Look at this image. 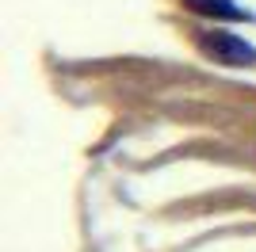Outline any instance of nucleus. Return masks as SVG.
<instances>
[{"label": "nucleus", "mask_w": 256, "mask_h": 252, "mask_svg": "<svg viewBox=\"0 0 256 252\" xmlns=\"http://www.w3.org/2000/svg\"><path fill=\"white\" fill-rule=\"evenodd\" d=\"M199 50L206 58H214L218 65H230V69H245L256 65V50L248 46L241 34H226V31H199Z\"/></svg>", "instance_id": "nucleus-1"}, {"label": "nucleus", "mask_w": 256, "mask_h": 252, "mask_svg": "<svg viewBox=\"0 0 256 252\" xmlns=\"http://www.w3.org/2000/svg\"><path fill=\"white\" fill-rule=\"evenodd\" d=\"M184 4L192 12H199V16H210V20H252L234 0H184Z\"/></svg>", "instance_id": "nucleus-2"}]
</instances>
